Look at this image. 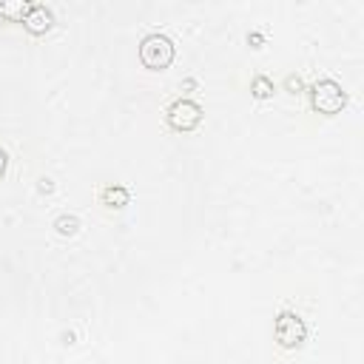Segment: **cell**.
I'll use <instances>...</instances> for the list:
<instances>
[{"mask_svg":"<svg viewBox=\"0 0 364 364\" xmlns=\"http://www.w3.org/2000/svg\"><path fill=\"white\" fill-rule=\"evenodd\" d=\"M176 57V46L171 37L159 34V31H151L142 37L139 43V63L148 68V71H165Z\"/></svg>","mask_w":364,"mask_h":364,"instance_id":"obj_1","label":"cell"},{"mask_svg":"<svg viewBox=\"0 0 364 364\" xmlns=\"http://www.w3.org/2000/svg\"><path fill=\"white\" fill-rule=\"evenodd\" d=\"M307 94H310V105H313V111H316V114H324V117H333V114H338V111L347 105V94H344V88H341L333 77H321V80H316V82L307 88Z\"/></svg>","mask_w":364,"mask_h":364,"instance_id":"obj_2","label":"cell"},{"mask_svg":"<svg viewBox=\"0 0 364 364\" xmlns=\"http://www.w3.org/2000/svg\"><path fill=\"white\" fill-rule=\"evenodd\" d=\"M273 338L282 350H299L307 338V324L299 313L293 310H282L273 321Z\"/></svg>","mask_w":364,"mask_h":364,"instance_id":"obj_3","label":"cell"},{"mask_svg":"<svg viewBox=\"0 0 364 364\" xmlns=\"http://www.w3.org/2000/svg\"><path fill=\"white\" fill-rule=\"evenodd\" d=\"M165 122H168L171 131L188 134V131L199 128V122H202V105L193 102V100L179 97V100H173V102L168 105V111H165Z\"/></svg>","mask_w":364,"mask_h":364,"instance_id":"obj_4","label":"cell"},{"mask_svg":"<svg viewBox=\"0 0 364 364\" xmlns=\"http://www.w3.org/2000/svg\"><path fill=\"white\" fill-rule=\"evenodd\" d=\"M23 26H26L28 34L40 37V34L51 31V26H54V11H51L46 3H31V9H28V14H26Z\"/></svg>","mask_w":364,"mask_h":364,"instance_id":"obj_5","label":"cell"},{"mask_svg":"<svg viewBox=\"0 0 364 364\" xmlns=\"http://www.w3.org/2000/svg\"><path fill=\"white\" fill-rule=\"evenodd\" d=\"M131 202V191L125 188V185H105L102 191H100V205H105V208H111V210H119V208H125Z\"/></svg>","mask_w":364,"mask_h":364,"instance_id":"obj_6","label":"cell"},{"mask_svg":"<svg viewBox=\"0 0 364 364\" xmlns=\"http://www.w3.org/2000/svg\"><path fill=\"white\" fill-rule=\"evenodd\" d=\"M28 9H31L28 0H6V3H0V17L9 23H23Z\"/></svg>","mask_w":364,"mask_h":364,"instance_id":"obj_7","label":"cell"},{"mask_svg":"<svg viewBox=\"0 0 364 364\" xmlns=\"http://www.w3.org/2000/svg\"><path fill=\"white\" fill-rule=\"evenodd\" d=\"M273 91H276V85H273V80H270L267 74H256V77L250 80V94H253L256 100H270Z\"/></svg>","mask_w":364,"mask_h":364,"instance_id":"obj_8","label":"cell"},{"mask_svg":"<svg viewBox=\"0 0 364 364\" xmlns=\"http://www.w3.org/2000/svg\"><path fill=\"white\" fill-rule=\"evenodd\" d=\"M54 230H57L60 236H74V233L80 230V219L71 216V213H63V216L54 219Z\"/></svg>","mask_w":364,"mask_h":364,"instance_id":"obj_9","label":"cell"},{"mask_svg":"<svg viewBox=\"0 0 364 364\" xmlns=\"http://www.w3.org/2000/svg\"><path fill=\"white\" fill-rule=\"evenodd\" d=\"M284 88H287L290 94H301V91H304V82H301L299 74H287V77H284Z\"/></svg>","mask_w":364,"mask_h":364,"instance_id":"obj_10","label":"cell"},{"mask_svg":"<svg viewBox=\"0 0 364 364\" xmlns=\"http://www.w3.org/2000/svg\"><path fill=\"white\" fill-rule=\"evenodd\" d=\"M247 43H250L253 48H259V46L264 43V34H262V31H250V34H247Z\"/></svg>","mask_w":364,"mask_h":364,"instance_id":"obj_11","label":"cell"},{"mask_svg":"<svg viewBox=\"0 0 364 364\" xmlns=\"http://www.w3.org/2000/svg\"><path fill=\"white\" fill-rule=\"evenodd\" d=\"M6 168H9V154H6L3 148H0V176L6 173Z\"/></svg>","mask_w":364,"mask_h":364,"instance_id":"obj_12","label":"cell"},{"mask_svg":"<svg viewBox=\"0 0 364 364\" xmlns=\"http://www.w3.org/2000/svg\"><path fill=\"white\" fill-rule=\"evenodd\" d=\"M51 188H54V185H51V179H40V191H46V193H48Z\"/></svg>","mask_w":364,"mask_h":364,"instance_id":"obj_13","label":"cell"}]
</instances>
